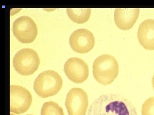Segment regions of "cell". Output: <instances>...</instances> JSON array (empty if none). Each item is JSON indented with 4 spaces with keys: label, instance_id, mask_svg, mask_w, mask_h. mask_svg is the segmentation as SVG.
I'll list each match as a JSON object with an SVG mask.
<instances>
[{
    "label": "cell",
    "instance_id": "6da1fadb",
    "mask_svg": "<svg viewBox=\"0 0 154 115\" xmlns=\"http://www.w3.org/2000/svg\"><path fill=\"white\" fill-rule=\"evenodd\" d=\"M87 115H137L131 102L120 95L100 96L91 105Z\"/></svg>",
    "mask_w": 154,
    "mask_h": 115
},
{
    "label": "cell",
    "instance_id": "7a4b0ae2",
    "mask_svg": "<svg viewBox=\"0 0 154 115\" xmlns=\"http://www.w3.org/2000/svg\"><path fill=\"white\" fill-rule=\"evenodd\" d=\"M93 75L100 84L107 85L112 83L119 73V64L112 55L103 54L95 59L93 65Z\"/></svg>",
    "mask_w": 154,
    "mask_h": 115
},
{
    "label": "cell",
    "instance_id": "3957f363",
    "mask_svg": "<svg viewBox=\"0 0 154 115\" xmlns=\"http://www.w3.org/2000/svg\"><path fill=\"white\" fill-rule=\"evenodd\" d=\"M62 86L63 80L57 72L46 70L38 75L35 80L33 89L38 96L46 98L57 94Z\"/></svg>",
    "mask_w": 154,
    "mask_h": 115
},
{
    "label": "cell",
    "instance_id": "277c9868",
    "mask_svg": "<svg viewBox=\"0 0 154 115\" xmlns=\"http://www.w3.org/2000/svg\"><path fill=\"white\" fill-rule=\"evenodd\" d=\"M40 59L37 52L30 48L19 50L13 59L14 69L19 74L24 76L33 74L38 69Z\"/></svg>",
    "mask_w": 154,
    "mask_h": 115
},
{
    "label": "cell",
    "instance_id": "5b68a950",
    "mask_svg": "<svg viewBox=\"0 0 154 115\" xmlns=\"http://www.w3.org/2000/svg\"><path fill=\"white\" fill-rule=\"evenodd\" d=\"M13 31L14 36L23 44L33 42L38 34L36 23L31 18L27 16H22L14 21Z\"/></svg>",
    "mask_w": 154,
    "mask_h": 115
},
{
    "label": "cell",
    "instance_id": "8992f818",
    "mask_svg": "<svg viewBox=\"0 0 154 115\" xmlns=\"http://www.w3.org/2000/svg\"><path fill=\"white\" fill-rule=\"evenodd\" d=\"M88 105V94L82 89L72 88L68 93L65 106L69 115H86Z\"/></svg>",
    "mask_w": 154,
    "mask_h": 115
},
{
    "label": "cell",
    "instance_id": "52a82bcc",
    "mask_svg": "<svg viewBox=\"0 0 154 115\" xmlns=\"http://www.w3.org/2000/svg\"><path fill=\"white\" fill-rule=\"evenodd\" d=\"M10 111L17 114H24L29 109L32 96L28 90L19 85L10 86Z\"/></svg>",
    "mask_w": 154,
    "mask_h": 115
},
{
    "label": "cell",
    "instance_id": "ba28073f",
    "mask_svg": "<svg viewBox=\"0 0 154 115\" xmlns=\"http://www.w3.org/2000/svg\"><path fill=\"white\" fill-rule=\"evenodd\" d=\"M64 70L68 78L75 84L82 83L89 76L88 64L79 58H69L64 65Z\"/></svg>",
    "mask_w": 154,
    "mask_h": 115
},
{
    "label": "cell",
    "instance_id": "9c48e42d",
    "mask_svg": "<svg viewBox=\"0 0 154 115\" xmlns=\"http://www.w3.org/2000/svg\"><path fill=\"white\" fill-rule=\"evenodd\" d=\"M70 46L77 53L84 54L91 51L95 45L93 33L86 29L75 30L70 36Z\"/></svg>",
    "mask_w": 154,
    "mask_h": 115
},
{
    "label": "cell",
    "instance_id": "30bf717a",
    "mask_svg": "<svg viewBox=\"0 0 154 115\" xmlns=\"http://www.w3.org/2000/svg\"><path fill=\"white\" fill-rule=\"evenodd\" d=\"M139 8H117L114 11L116 25L120 30H130L137 21L139 16Z\"/></svg>",
    "mask_w": 154,
    "mask_h": 115
},
{
    "label": "cell",
    "instance_id": "8fae6325",
    "mask_svg": "<svg viewBox=\"0 0 154 115\" xmlns=\"http://www.w3.org/2000/svg\"><path fill=\"white\" fill-rule=\"evenodd\" d=\"M140 43L145 49L154 50V20L147 19L141 23L137 32Z\"/></svg>",
    "mask_w": 154,
    "mask_h": 115
},
{
    "label": "cell",
    "instance_id": "7c38bea8",
    "mask_svg": "<svg viewBox=\"0 0 154 115\" xmlns=\"http://www.w3.org/2000/svg\"><path fill=\"white\" fill-rule=\"evenodd\" d=\"M67 13L69 19L77 24H84L91 16V8H67Z\"/></svg>",
    "mask_w": 154,
    "mask_h": 115
},
{
    "label": "cell",
    "instance_id": "4fadbf2b",
    "mask_svg": "<svg viewBox=\"0 0 154 115\" xmlns=\"http://www.w3.org/2000/svg\"><path fill=\"white\" fill-rule=\"evenodd\" d=\"M41 115H64L63 109L58 104L50 101L45 103L41 110Z\"/></svg>",
    "mask_w": 154,
    "mask_h": 115
},
{
    "label": "cell",
    "instance_id": "5bb4252c",
    "mask_svg": "<svg viewBox=\"0 0 154 115\" xmlns=\"http://www.w3.org/2000/svg\"><path fill=\"white\" fill-rule=\"evenodd\" d=\"M141 113L142 115H154V96L147 99L144 102Z\"/></svg>",
    "mask_w": 154,
    "mask_h": 115
},
{
    "label": "cell",
    "instance_id": "9a60e30c",
    "mask_svg": "<svg viewBox=\"0 0 154 115\" xmlns=\"http://www.w3.org/2000/svg\"><path fill=\"white\" fill-rule=\"evenodd\" d=\"M152 85L153 88V89L154 90V75L153 76L152 78Z\"/></svg>",
    "mask_w": 154,
    "mask_h": 115
},
{
    "label": "cell",
    "instance_id": "2e32d148",
    "mask_svg": "<svg viewBox=\"0 0 154 115\" xmlns=\"http://www.w3.org/2000/svg\"><path fill=\"white\" fill-rule=\"evenodd\" d=\"M30 115V114H28V115Z\"/></svg>",
    "mask_w": 154,
    "mask_h": 115
}]
</instances>
